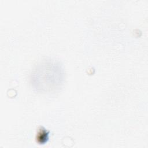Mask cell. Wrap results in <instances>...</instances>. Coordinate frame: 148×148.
Segmentation results:
<instances>
[{
	"label": "cell",
	"instance_id": "1",
	"mask_svg": "<svg viewBox=\"0 0 148 148\" xmlns=\"http://www.w3.org/2000/svg\"><path fill=\"white\" fill-rule=\"evenodd\" d=\"M46 64H45L43 67L44 69L42 70L40 68L39 69L36 68L37 73H34L33 75H36V78L38 80H42L39 83H38L37 87L38 88L42 89L43 91L50 90L53 88L56 87L57 86V84H59L60 80L61 79V76H59L61 75V68L58 65H54V68H52L53 65L49 64V69H47Z\"/></svg>",
	"mask_w": 148,
	"mask_h": 148
}]
</instances>
